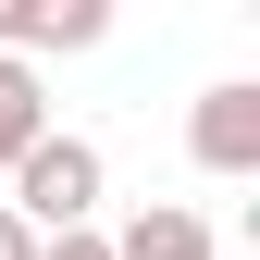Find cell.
I'll return each instance as SVG.
<instances>
[{
    "instance_id": "1",
    "label": "cell",
    "mask_w": 260,
    "mask_h": 260,
    "mask_svg": "<svg viewBox=\"0 0 260 260\" xmlns=\"http://www.w3.org/2000/svg\"><path fill=\"white\" fill-rule=\"evenodd\" d=\"M100 186H112L100 137H62V124H50V137L13 161V199H0V211H13L25 236H75V223H100Z\"/></svg>"
},
{
    "instance_id": "2",
    "label": "cell",
    "mask_w": 260,
    "mask_h": 260,
    "mask_svg": "<svg viewBox=\"0 0 260 260\" xmlns=\"http://www.w3.org/2000/svg\"><path fill=\"white\" fill-rule=\"evenodd\" d=\"M186 149H199V174H260V87H248V75L199 87V112H186Z\"/></svg>"
},
{
    "instance_id": "3",
    "label": "cell",
    "mask_w": 260,
    "mask_h": 260,
    "mask_svg": "<svg viewBox=\"0 0 260 260\" xmlns=\"http://www.w3.org/2000/svg\"><path fill=\"white\" fill-rule=\"evenodd\" d=\"M112 13L100 0H0V62H38V50H100Z\"/></svg>"
},
{
    "instance_id": "4",
    "label": "cell",
    "mask_w": 260,
    "mask_h": 260,
    "mask_svg": "<svg viewBox=\"0 0 260 260\" xmlns=\"http://www.w3.org/2000/svg\"><path fill=\"white\" fill-rule=\"evenodd\" d=\"M112 260H223V248H211V223L186 211V199H149V211L112 236Z\"/></svg>"
},
{
    "instance_id": "5",
    "label": "cell",
    "mask_w": 260,
    "mask_h": 260,
    "mask_svg": "<svg viewBox=\"0 0 260 260\" xmlns=\"http://www.w3.org/2000/svg\"><path fill=\"white\" fill-rule=\"evenodd\" d=\"M50 137V100H38V62H0V174Z\"/></svg>"
},
{
    "instance_id": "6",
    "label": "cell",
    "mask_w": 260,
    "mask_h": 260,
    "mask_svg": "<svg viewBox=\"0 0 260 260\" xmlns=\"http://www.w3.org/2000/svg\"><path fill=\"white\" fill-rule=\"evenodd\" d=\"M38 260H112V236H100V223H75V236H38Z\"/></svg>"
},
{
    "instance_id": "7",
    "label": "cell",
    "mask_w": 260,
    "mask_h": 260,
    "mask_svg": "<svg viewBox=\"0 0 260 260\" xmlns=\"http://www.w3.org/2000/svg\"><path fill=\"white\" fill-rule=\"evenodd\" d=\"M0 260H38V236H25V223H13V211H0Z\"/></svg>"
}]
</instances>
